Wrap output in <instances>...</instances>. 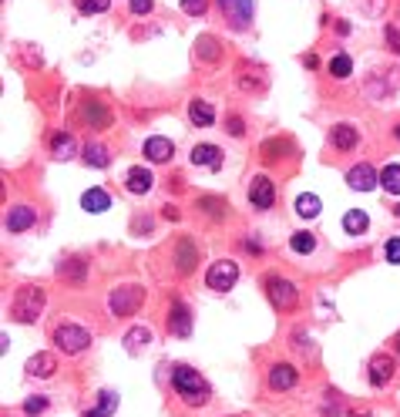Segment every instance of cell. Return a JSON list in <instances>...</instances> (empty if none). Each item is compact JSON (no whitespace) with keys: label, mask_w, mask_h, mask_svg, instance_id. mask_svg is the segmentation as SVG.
<instances>
[{"label":"cell","mask_w":400,"mask_h":417,"mask_svg":"<svg viewBox=\"0 0 400 417\" xmlns=\"http://www.w3.org/2000/svg\"><path fill=\"white\" fill-rule=\"evenodd\" d=\"M367 226H370V219H367V212H360V208H350V212L343 215V229L350 235L367 233Z\"/></svg>","instance_id":"26"},{"label":"cell","mask_w":400,"mask_h":417,"mask_svg":"<svg viewBox=\"0 0 400 417\" xmlns=\"http://www.w3.org/2000/svg\"><path fill=\"white\" fill-rule=\"evenodd\" d=\"M189 118H192V125H196V128H209V125L216 122V111H212V104H209V101L196 98V101L189 104Z\"/></svg>","instance_id":"20"},{"label":"cell","mask_w":400,"mask_h":417,"mask_svg":"<svg viewBox=\"0 0 400 417\" xmlns=\"http://www.w3.org/2000/svg\"><path fill=\"white\" fill-rule=\"evenodd\" d=\"M330 138H333V145L340 152H350V148H356V142H360V131L353 128V125H336V128L330 131Z\"/></svg>","instance_id":"21"},{"label":"cell","mask_w":400,"mask_h":417,"mask_svg":"<svg viewBox=\"0 0 400 417\" xmlns=\"http://www.w3.org/2000/svg\"><path fill=\"white\" fill-rule=\"evenodd\" d=\"M34 219H37V212L30 206H14V208H7L3 226H7V233H24V229L34 226Z\"/></svg>","instance_id":"9"},{"label":"cell","mask_w":400,"mask_h":417,"mask_svg":"<svg viewBox=\"0 0 400 417\" xmlns=\"http://www.w3.org/2000/svg\"><path fill=\"white\" fill-rule=\"evenodd\" d=\"M44 310V289L41 287H21L17 289V296H14V303H10V316L17 320V323H34L37 316Z\"/></svg>","instance_id":"2"},{"label":"cell","mask_w":400,"mask_h":417,"mask_svg":"<svg viewBox=\"0 0 400 417\" xmlns=\"http://www.w3.org/2000/svg\"><path fill=\"white\" fill-rule=\"evenodd\" d=\"M151 185H155V175H151L149 168H142V165L128 168V175H125V188H128V192L145 195V192H151Z\"/></svg>","instance_id":"14"},{"label":"cell","mask_w":400,"mask_h":417,"mask_svg":"<svg viewBox=\"0 0 400 417\" xmlns=\"http://www.w3.org/2000/svg\"><path fill=\"white\" fill-rule=\"evenodd\" d=\"M219 7L225 10L229 24L236 27V30L252 24V0H219Z\"/></svg>","instance_id":"7"},{"label":"cell","mask_w":400,"mask_h":417,"mask_svg":"<svg viewBox=\"0 0 400 417\" xmlns=\"http://www.w3.org/2000/svg\"><path fill=\"white\" fill-rule=\"evenodd\" d=\"M383 37H387V41H390V48L400 54V30H397V27L387 24V27H383Z\"/></svg>","instance_id":"39"},{"label":"cell","mask_w":400,"mask_h":417,"mask_svg":"<svg viewBox=\"0 0 400 417\" xmlns=\"http://www.w3.org/2000/svg\"><path fill=\"white\" fill-rule=\"evenodd\" d=\"M249 202L252 208H259V212H266V208L276 202V185L266 179V175H256L249 185Z\"/></svg>","instance_id":"8"},{"label":"cell","mask_w":400,"mask_h":417,"mask_svg":"<svg viewBox=\"0 0 400 417\" xmlns=\"http://www.w3.org/2000/svg\"><path fill=\"white\" fill-rule=\"evenodd\" d=\"M296 380H300V374H296L293 364H276L273 370H269V387H273V391H289Z\"/></svg>","instance_id":"15"},{"label":"cell","mask_w":400,"mask_h":417,"mask_svg":"<svg viewBox=\"0 0 400 417\" xmlns=\"http://www.w3.org/2000/svg\"><path fill=\"white\" fill-rule=\"evenodd\" d=\"M81 206L88 208L91 215H101V212H108V208H111V195H108L104 188L95 185V188H88V192L81 195Z\"/></svg>","instance_id":"17"},{"label":"cell","mask_w":400,"mask_h":417,"mask_svg":"<svg viewBox=\"0 0 400 417\" xmlns=\"http://www.w3.org/2000/svg\"><path fill=\"white\" fill-rule=\"evenodd\" d=\"M266 293H269V303L283 313L293 310V307L300 303V289L293 287L289 280H283V276H269V280H266Z\"/></svg>","instance_id":"5"},{"label":"cell","mask_w":400,"mask_h":417,"mask_svg":"<svg viewBox=\"0 0 400 417\" xmlns=\"http://www.w3.org/2000/svg\"><path fill=\"white\" fill-rule=\"evenodd\" d=\"M196 260H199V249H196V242L192 239H178L175 246V266L182 276H189L192 269H196Z\"/></svg>","instance_id":"13"},{"label":"cell","mask_w":400,"mask_h":417,"mask_svg":"<svg viewBox=\"0 0 400 417\" xmlns=\"http://www.w3.org/2000/svg\"><path fill=\"white\" fill-rule=\"evenodd\" d=\"M236 280H239V266L232 260H219L209 266V273H205V287L216 289V293H225V289L236 287Z\"/></svg>","instance_id":"6"},{"label":"cell","mask_w":400,"mask_h":417,"mask_svg":"<svg viewBox=\"0 0 400 417\" xmlns=\"http://www.w3.org/2000/svg\"><path fill=\"white\" fill-rule=\"evenodd\" d=\"M44 407H48V397H30V400H24V414H41V411H44Z\"/></svg>","instance_id":"36"},{"label":"cell","mask_w":400,"mask_h":417,"mask_svg":"<svg viewBox=\"0 0 400 417\" xmlns=\"http://www.w3.org/2000/svg\"><path fill=\"white\" fill-rule=\"evenodd\" d=\"M54 370H57L54 353H34V357L27 360V374H30V377H54Z\"/></svg>","instance_id":"19"},{"label":"cell","mask_w":400,"mask_h":417,"mask_svg":"<svg viewBox=\"0 0 400 417\" xmlns=\"http://www.w3.org/2000/svg\"><path fill=\"white\" fill-rule=\"evenodd\" d=\"M169 333H175V337H189L192 333V313L185 303H172V316H169Z\"/></svg>","instance_id":"11"},{"label":"cell","mask_w":400,"mask_h":417,"mask_svg":"<svg viewBox=\"0 0 400 417\" xmlns=\"http://www.w3.org/2000/svg\"><path fill=\"white\" fill-rule=\"evenodd\" d=\"M347 182H350V188H356V192H370V188L380 182V175H377L367 162H360V165H353L350 172H347Z\"/></svg>","instance_id":"10"},{"label":"cell","mask_w":400,"mask_h":417,"mask_svg":"<svg viewBox=\"0 0 400 417\" xmlns=\"http://www.w3.org/2000/svg\"><path fill=\"white\" fill-rule=\"evenodd\" d=\"M149 343H151V333L145 330V327H135V330H128L125 333V350L128 353H142Z\"/></svg>","instance_id":"24"},{"label":"cell","mask_w":400,"mask_h":417,"mask_svg":"<svg viewBox=\"0 0 400 417\" xmlns=\"http://www.w3.org/2000/svg\"><path fill=\"white\" fill-rule=\"evenodd\" d=\"M397 350H400V340H397Z\"/></svg>","instance_id":"45"},{"label":"cell","mask_w":400,"mask_h":417,"mask_svg":"<svg viewBox=\"0 0 400 417\" xmlns=\"http://www.w3.org/2000/svg\"><path fill=\"white\" fill-rule=\"evenodd\" d=\"M387 262L400 266V239H397V235H394V239L387 242Z\"/></svg>","instance_id":"38"},{"label":"cell","mask_w":400,"mask_h":417,"mask_svg":"<svg viewBox=\"0 0 400 417\" xmlns=\"http://www.w3.org/2000/svg\"><path fill=\"white\" fill-rule=\"evenodd\" d=\"M84 115H88V118H91V122H95L98 128H108V111H104V108H101L98 101H88Z\"/></svg>","instance_id":"34"},{"label":"cell","mask_w":400,"mask_h":417,"mask_svg":"<svg viewBox=\"0 0 400 417\" xmlns=\"http://www.w3.org/2000/svg\"><path fill=\"white\" fill-rule=\"evenodd\" d=\"M81 158H84L91 168H108V165H111V155H108L104 145H88V148L81 152Z\"/></svg>","instance_id":"27"},{"label":"cell","mask_w":400,"mask_h":417,"mask_svg":"<svg viewBox=\"0 0 400 417\" xmlns=\"http://www.w3.org/2000/svg\"><path fill=\"white\" fill-rule=\"evenodd\" d=\"M50 152H54V158H61V162H68V158H75V152H77L75 138H71L68 131H61V135H54V138H50Z\"/></svg>","instance_id":"22"},{"label":"cell","mask_w":400,"mask_h":417,"mask_svg":"<svg viewBox=\"0 0 400 417\" xmlns=\"http://www.w3.org/2000/svg\"><path fill=\"white\" fill-rule=\"evenodd\" d=\"M98 407L95 411H84V417H111L115 414V407H118V394L115 391H101L98 394Z\"/></svg>","instance_id":"25"},{"label":"cell","mask_w":400,"mask_h":417,"mask_svg":"<svg viewBox=\"0 0 400 417\" xmlns=\"http://www.w3.org/2000/svg\"><path fill=\"white\" fill-rule=\"evenodd\" d=\"M162 215H165V219H178V208L175 206H165V208H162Z\"/></svg>","instance_id":"42"},{"label":"cell","mask_w":400,"mask_h":417,"mask_svg":"<svg viewBox=\"0 0 400 417\" xmlns=\"http://www.w3.org/2000/svg\"><path fill=\"white\" fill-rule=\"evenodd\" d=\"M394 135H397V138H400V125H397V128H394Z\"/></svg>","instance_id":"43"},{"label":"cell","mask_w":400,"mask_h":417,"mask_svg":"<svg viewBox=\"0 0 400 417\" xmlns=\"http://www.w3.org/2000/svg\"><path fill=\"white\" fill-rule=\"evenodd\" d=\"M205 7H209V0H182L185 14H205Z\"/></svg>","instance_id":"37"},{"label":"cell","mask_w":400,"mask_h":417,"mask_svg":"<svg viewBox=\"0 0 400 417\" xmlns=\"http://www.w3.org/2000/svg\"><path fill=\"white\" fill-rule=\"evenodd\" d=\"M192 165H209V168H222V152L216 145H196L192 148Z\"/></svg>","instance_id":"18"},{"label":"cell","mask_w":400,"mask_h":417,"mask_svg":"<svg viewBox=\"0 0 400 417\" xmlns=\"http://www.w3.org/2000/svg\"><path fill=\"white\" fill-rule=\"evenodd\" d=\"M394 212H397V219H400V206H394Z\"/></svg>","instance_id":"44"},{"label":"cell","mask_w":400,"mask_h":417,"mask_svg":"<svg viewBox=\"0 0 400 417\" xmlns=\"http://www.w3.org/2000/svg\"><path fill=\"white\" fill-rule=\"evenodd\" d=\"M142 303H145V289L135 287V283H125V287L111 289V296H108L111 316H135Z\"/></svg>","instance_id":"3"},{"label":"cell","mask_w":400,"mask_h":417,"mask_svg":"<svg viewBox=\"0 0 400 417\" xmlns=\"http://www.w3.org/2000/svg\"><path fill=\"white\" fill-rule=\"evenodd\" d=\"M108 7H111V0H77V10L81 14H101Z\"/></svg>","instance_id":"35"},{"label":"cell","mask_w":400,"mask_h":417,"mask_svg":"<svg viewBox=\"0 0 400 417\" xmlns=\"http://www.w3.org/2000/svg\"><path fill=\"white\" fill-rule=\"evenodd\" d=\"M225 125H229V135H236V138H239V135L246 131V125H242V118H236V115H232V118H229Z\"/></svg>","instance_id":"40"},{"label":"cell","mask_w":400,"mask_h":417,"mask_svg":"<svg viewBox=\"0 0 400 417\" xmlns=\"http://www.w3.org/2000/svg\"><path fill=\"white\" fill-rule=\"evenodd\" d=\"M57 273H61V276H71V280H81V276L88 273V262L84 260H68V262L57 266Z\"/></svg>","instance_id":"32"},{"label":"cell","mask_w":400,"mask_h":417,"mask_svg":"<svg viewBox=\"0 0 400 417\" xmlns=\"http://www.w3.org/2000/svg\"><path fill=\"white\" fill-rule=\"evenodd\" d=\"M320 208H323V202H320V195H313V192H303L300 199H296V215H300V219H316Z\"/></svg>","instance_id":"23"},{"label":"cell","mask_w":400,"mask_h":417,"mask_svg":"<svg viewBox=\"0 0 400 417\" xmlns=\"http://www.w3.org/2000/svg\"><path fill=\"white\" fill-rule=\"evenodd\" d=\"M330 75H333L336 81L350 78V75H353V61H350V54H336V57L330 61Z\"/></svg>","instance_id":"28"},{"label":"cell","mask_w":400,"mask_h":417,"mask_svg":"<svg viewBox=\"0 0 400 417\" xmlns=\"http://www.w3.org/2000/svg\"><path fill=\"white\" fill-rule=\"evenodd\" d=\"M172 384H175L178 397L185 400V404H192V407H202V404H209V384H205V377H202L196 367L189 364H178L172 370Z\"/></svg>","instance_id":"1"},{"label":"cell","mask_w":400,"mask_h":417,"mask_svg":"<svg viewBox=\"0 0 400 417\" xmlns=\"http://www.w3.org/2000/svg\"><path fill=\"white\" fill-rule=\"evenodd\" d=\"M128 3H131V10H135V14H149V10H151V0H128Z\"/></svg>","instance_id":"41"},{"label":"cell","mask_w":400,"mask_h":417,"mask_svg":"<svg viewBox=\"0 0 400 417\" xmlns=\"http://www.w3.org/2000/svg\"><path fill=\"white\" fill-rule=\"evenodd\" d=\"M199 206L205 208V215H212V219H222V215H225V199H212V195H205V199H199Z\"/></svg>","instance_id":"33"},{"label":"cell","mask_w":400,"mask_h":417,"mask_svg":"<svg viewBox=\"0 0 400 417\" xmlns=\"http://www.w3.org/2000/svg\"><path fill=\"white\" fill-rule=\"evenodd\" d=\"M289 246H293V253H313L316 249V239H313V233H293V239H289Z\"/></svg>","instance_id":"31"},{"label":"cell","mask_w":400,"mask_h":417,"mask_svg":"<svg viewBox=\"0 0 400 417\" xmlns=\"http://www.w3.org/2000/svg\"><path fill=\"white\" fill-rule=\"evenodd\" d=\"M196 54H199L202 61H216V57H219V44H216V37L202 34L199 41H196Z\"/></svg>","instance_id":"30"},{"label":"cell","mask_w":400,"mask_h":417,"mask_svg":"<svg viewBox=\"0 0 400 417\" xmlns=\"http://www.w3.org/2000/svg\"><path fill=\"white\" fill-rule=\"evenodd\" d=\"M380 185H383V192L400 195V165H387L383 175H380Z\"/></svg>","instance_id":"29"},{"label":"cell","mask_w":400,"mask_h":417,"mask_svg":"<svg viewBox=\"0 0 400 417\" xmlns=\"http://www.w3.org/2000/svg\"><path fill=\"white\" fill-rule=\"evenodd\" d=\"M367 377H370L374 387H383V384L394 377V357H390V353H377L374 360H370V374H367Z\"/></svg>","instance_id":"12"},{"label":"cell","mask_w":400,"mask_h":417,"mask_svg":"<svg viewBox=\"0 0 400 417\" xmlns=\"http://www.w3.org/2000/svg\"><path fill=\"white\" fill-rule=\"evenodd\" d=\"M54 343H57L64 353H81V350L91 347V333H88L84 327H77V323H61V327L54 330Z\"/></svg>","instance_id":"4"},{"label":"cell","mask_w":400,"mask_h":417,"mask_svg":"<svg viewBox=\"0 0 400 417\" xmlns=\"http://www.w3.org/2000/svg\"><path fill=\"white\" fill-rule=\"evenodd\" d=\"M172 152H175V145L169 138H162V135H151L149 142H145V158L149 162H169Z\"/></svg>","instance_id":"16"}]
</instances>
